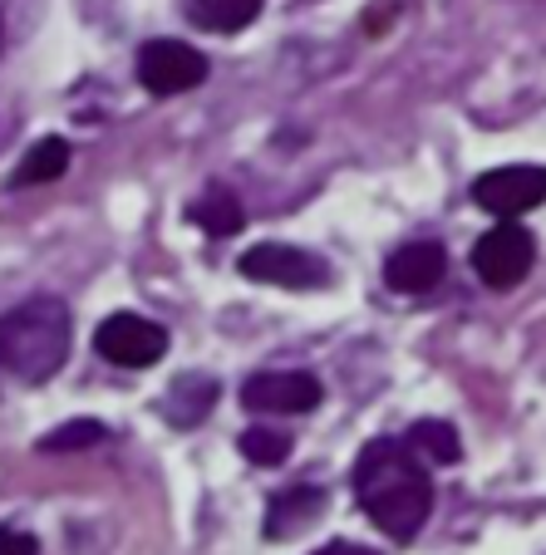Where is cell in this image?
I'll list each match as a JSON object with an SVG mask.
<instances>
[{
	"instance_id": "6da1fadb",
	"label": "cell",
	"mask_w": 546,
	"mask_h": 555,
	"mask_svg": "<svg viewBox=\"0 0 546 555\" xmlns=\"http://www.w3.org/2000/svg\"><path fill=\"white\" fill-rule=\"evenodd\" d=\"M355 496L389 541H414L433 512L423 457L404 438H374L355 462Z\"/></svg>"
},
{
	"instance_id": "7a4b0ae2",
	"label": "cell",
	"mask_w": 546,
	"mask_h": 555,
	"mask_svg": "<svg viewBox=\"0 0 546 555\" xmlns=\"http://www.w3.org/2000/svg\"><path fill=\"white\" fill-rule=\"evenodd\" d=\"M69 359V310L50 295L0 314V374L21 384H45Z\"/></svg>"
},
{
	"instance_id": "3957f363",
	"label": "cell",
	"mask_w": 546,
	"mask_h": 555,
	"mask_svg": "<svg viewBox=\"0 0 546 555\" xmlns=\"http://www.w3.org/2000/svg\"><path fill=\"white\" fill-rule=\"evenodd\" d=\"M94 349H99V359H109L118 369H153L168 354V330L143 320V314L118 310L94 330Z\"/></svg>"
},
{
	"instance_id": "277c9868",
	"label": "cell",
	"mask_w": 546,
	"mask_h": 555,
	"mask_svg": "<svg viewBox=\"0 0 546 555\" xmlns=\"http://www.w3.org/2000/svg\"><path fill=\"white\" fill-rule=\"evenodd\" d=\"M207 79V54L192 50L182 40H148L138 50V85L148 94L173 99V94H188Z\"/></svg>"
},
{
	"instance_id": "5b68a950",
	"label": "cell",
	"mask_w": 546,
	"mask_h": 555,
	"mask_svg": "<svg viewBox=\"0 0 546 555\" xmlns=\"http://www.w3.org/2000/svg\"><path fill=\"white\" fill-rule=\"evenodd\" d=\"M532 261H536V242H532V231L517 227V221H503V227L483 231L473 246V271H478V281L493 285V291L517 285L532 271Z\"/></svg>"
},
{
	"instance_id": "8992f818",
	"label": "cell",
	"mask_w": 546,
	"mask_h": 555,
	"mask_svg": "<svg viewBox=\"0 0 546 555\" xmlns=\"http://www.w3.org/2000/svg\"><path fill=\"white\" fill-rule=\"evenodd\" d=\"M473 202L493 217L512 221V217H526L546 202V168L536 163H512V168H493L473 182Z\"/></svg>"
},
{
	"instance_id": "52a82bcc",
	"label": "cell",
	"mask_w": 546,
	"mask_h": 555,
	"mask_svg": "<svg viewBox=\"0 0 546 555\" xmlns=\"http://www.w3.org/2000/svg\"><path fill=\"white\" fill-rule=\"evenodd\" d=\"M242 275L246 281H262V285H281V291H316V285L330 281L326 261L301 246H285V242H262L242 256Z\"/></svg>"
},
{
	"instance_id": "ba28073f",
	"label": "cell",
	"mask_w": 546,
	"mask_h": 555,
	"mask_svg": "<svg viewBox=\"0 0 546 555\" xmlns=\"http://www.w3.org/2000/svg\"><path fill=\"white\" fill-rule=\"evenodd\" d=\"M326 399L316 374L301 369H271V374H252L242 384V403L252 413H310Z\"/></svg>"
},
{
	"instance_id": "9c48e42d",
	"label": "cell",
	"mask_w": 546,
	"mask_h": 555,
	"mask_svg": "<svg viewBox=\"0 0 546 555\" xmlns=\"http://www.w3.org/2000/svg\"><path fill=\"white\" fill-rule=\"evenodd\" d=\"M443 271H448V256H443L439 242H404L384 261L389 291H399V295H429L443 281Z\"/></svg>"
},
{
	"instance_id": "30bf717a",
	"label": "cell",
	"mask_w": 546,
	"mask_h": 555,
	"mask_svg": "<svg viewBox=\"0 0 546 555\" xmlns=\"http://www.w3.org/2000/svg\"><path fill=\"white\" fill-rule=\"evenodd\" d=\"M320 506H326V496H320L316 487H291V492H281L271 502V512H266V535L281 541V535L305 531V526L320 516Z\"/></svg>"
},
{
	"instance_id": "8fae6325",
	"label": "cell",
	"mask_w": 546,
	"mask_h": 555,
	"mask_svg": "<svg viewBox=\"0 0 546 555\" xmlns=\"http://www.w3.org/2000/svg\"><path fill=\"white\" fill-rule=\"evenodd\" d=\"M192 25L212 35H237L262 15V0H192Z\"/></svg>"
},
{
	"instance_id": "7c38bea8",
	"label": "cell",
	"mask_w": 546,
	"mask_h": 555,
	"mask_svg": "<svg viewBox=\"0 0 546 555\" xmlns=\"http://www.w3.org/2000/svg\"><path fill=\"white\" fill-rule=\"evenodd\" d=\"M69 172V143L64 138H40L25 157V168L15 172V188H45V182H60Z\"/></svg>"
},
{
	"instance_id": "4fadbf2b",
	"label": "cell",
	"mask_w": 546,
	"mask_h": 555,
	"mask_svg": "<svg viewBox=\"0 0 546 555\" xmlns=\"http://www.w3.org/2000/svg\"><path fill=\"white\" fill-rule=\"evenodd\" d=\"M192 221H198L207 236H231V231H242V221H246V211H242V202L231 197V192H221V188H212V192H202L198 202H192V211H188Z\"/></svg>"
},
{
	"instance_id": "5bb4252c",
	"label": "cell",
	"mask_w": 546,
	"mask_h": 555,
	"mask_svg": "<svg viewBox=\"0 0 546 555\" xmlns=\"http://www.w3.org/2000/svg\"><path fill=\"white\" fill-rule=\"evenodd\" d=\"M409 442L419 457H429V462H458L462 457V442H458V428L453 423H443V418H423V423H414L409 428Z\"/></svg>"
},
{
	"instance_id": "9a60e30c",
	"label": "cell",
	"mask_w": 546,
	"mask_h": 555,
	"mask_svg": "<svg viewBox=\"0 0 546 555\" xmlns=\"http://www.w3.org/2000/svg\"><path fill=\"white\" fill-rule=\"evenodd\" d=\"M212 399H217V384H212V378H202V374L178 378L173 393H168V418L173 423H198L202 413L212 409Z\"/></svg>"
},
{
	"instance_id": "2e32d148",
	"label": "cell",
	"mask_w": 546,
	"mask_h": 555,
	"mask_svg": "<svg viewBox=\"0 0 546 555\" xmlns=\"http://www.w3.org/2000/svg\"><path fill=\"white\" fill-rule=\"evenodd\" d=\"M237 448H242L246 462H262V467H276V462L291 457V438L276 428H246L242 438H237Z\"/></svg>"
},
{
	"instance_id": "e0dca14e",
	"label": "cell",
	"mask_w": 546,
	"mask_h": 555,
	"mask_svg": "<svg viewBox=\"0 0 546 555\" xmlns=\"http://www.w3.org/2000/svg\"><path fill=\"white\" fill-rule=\"evenodd\" d=\"M104 423L94 418H79V423H64V428H54L50 438H40L45 452H79V448H94V442H104Z\"/></svg>"
},
{
	"instance_id": "ac0fdd59",
	"label": "cell",
	"mask_w": 546,
	"mask_h": 555,
	"mask_svg": "<svg viewBox=\"0 0 546 555\" xmlns=\"http://www.w3.org/2000/svg\"><path fill=\"white\" fill-rule=\"evenodd\" d=\"M0 555H40L30 531H15V526H0Z\"/></svg>"
},
{
	"instance_id": "d6986e66",
	"label": "cell",
	"mask_w": 546,
	"mask_h": 555,
	"mask_svg": "<svg viewBox=\"0 0 546 555\" xmlns=\"http://www.w3.org/2000/svg\"><path fill=\"white\" fill-rule=\"evenodd\" d=\"M316 555H369V551H359V545H350V541H335V545H326V551H316Z\"/></svg>"
},
{
	"instance_id": "ffe728a7",
	"label": "cell",
	"mask_w": 546,
	"mask_h": 555,
	"mask_svg": "<svg viewBox=\"0 0 546 555\" xmlns=\"http://www.w3.org/2000/svg\"><path fill=\"white\" fill-rule=\"evenodd\" d=\"M0 40H5V21H0Z\"/></svg>"
}]
</instances>
